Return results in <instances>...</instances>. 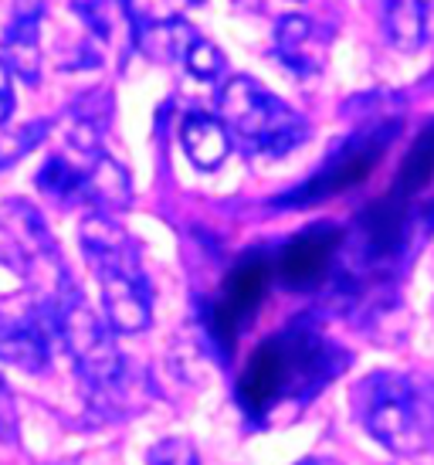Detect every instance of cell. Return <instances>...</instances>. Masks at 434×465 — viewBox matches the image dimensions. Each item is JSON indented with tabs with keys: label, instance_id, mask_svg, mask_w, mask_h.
I'll return each mask as SVG.
<instances>
[{
	"label": "cell",
	"instance_id": "5bb4252c",
	"mask_svg": "<svg viewBox=\"0 0 434 465\" xmlns=\"http://www.w3.org/2000/svg\"><path fill=\"white\" fill-rule=\"evenodd\" d=\"M52 130L48 119H35V123H21V126H0V170L21 163L31 150H38L44 136Z\"/></svg>",
	"mask_w": 434,
	"mask_h": 465
},
{
	"label": "cell",
	"instance_id": "ba28073f",
	"mask_svg": "<svg viewBox=\"0 0 434 465\" xmlns=\"http://www.w3.org/2000/svg\"><path fill=\"white\" fill-rule=\"evenodd\" d=\"M41 21H44V0H14L4 38H0V52H4L0 62L27 85L41 82Z\"/></svg>",
	"mask_w": 434,
	"mask_h": 465
},
{
	"label": "cell",
	"instance_id": "7a4b0ae2",
	"mask_svg": "<svg viewBox=\"0 0 434 465\" xmlns=\"http://www.w3.org/2000/svg\"><path fill=\"white\" fill-rule=\"evenodd\" d=\"M360 425L390 455L414 459L434 441V384L377 371L353 388Z\"/></svg>",
	"mask_w": 434,
	"mask_h": 465
},
{
	"label": "cell",
	"instance_id": "ac0fdd59",
	"mask_svg": "<svg viewBox=\"0 0 434 465\" xmlns=\"http://www.w3.org/2000/svg\"><path fill=\"white\" fill-rule=\"evenodd\" d=\"M17 109V99H14V75L11 68L0 62V126H7Z\"/></svg>",
	"mask_w": 434,
	"mask_h": 465
},
{
	"label": "cell",
	"instance_id": "2e32d148",
	"mask_svg": "<svg viewBox=\"0 0 434 465\" xmlns=\"http://www.w3.org/2000/svg\"><path fill=\"white\" fill-rule=\"evenodd\" d=\"M146 465H201V459H197V449L191 441L170 435V439H160L146 452Z\"/></svg>",
	"mask_w": 434,
	"mask_h": 465
},
{
	"label": "cell",
	"instance_id": "8fae6325",
	"mask_svg": "<svg viewBox=\"0 0 434 465\" xmlns=\"http://www.w3.org/2000/svg\"><path fill=\"white\" fill-rule=\"evenodd\" d=\"M428 14L431 0H380L383 38L397 52H418L428 45Z\"/></svg>",
	"mask_w": 434,
	"mask_h": 465
},
{
	"label": "cell",
	"instance_id": "9c48e42d",
	"mask_svg": "<svg viewBox=\"0 0 434 465\" xmlns=\"http://www.w3.org/2000/svg\"><path fill=\"white\" fill-rule=\"evenodd\" d=\"M180 146L201 173L217 170L231 156V140L228 126L221 123V116L204 113V109H191L187 116L180 119Z\"/></svg>",
	"mask_w": 434,
	"mask_h": 465
},
{
	"label": "cell",
	"instance_id": "6da1fadb",
	"mask_svg": "<svg viewBox=\"0 0 434 465\" xmlns=\"http://www.w3.org/2000/svg\"><path fill=\"white\" fill-rule=\"evenodd\" d=\"M82 255L99 279L103 316L115 333L133 336L153 323V289L143 272L140 248L113 214H89L78 228Z\"/></svg>",
	"mask_w": 434,
	"mask_h": 465
},
{
	"label": "cell",
	"instance_id": "5b68a950",
	"mask_svg": "<svg viewBox=\"0 0 434 465\" xmlns=\"http://www.w3.org/2000/svg\"><path fill=\"white\" fill-rule=\"evenodd\" d=\"M400 130V119L397 123H383V126H370V130L350 136L346 143H340V150L322 163V170L316 173V181H309L302 191H295L289 197H299L295 204H309V201H322L326 194L357 183L360 177H367L370 167L387 153V143L394 140Z\"/></svg>",
	"mask_w": 434,
	"mask_h": 465
},
{
	"label": "cell",
	"instance_id": "7c38bea8",
	"mask_svg": "<svg viewBox=\"0 0 434 465\" xmlns=\"http://www.w3.org/2000/svg\"><path fill=\"white\" fill-rule=\"evenodd\" d=\"M136 45H140L143 52L156 58V62H183V52L191 48V41L197 38V31H193L183 17H163V21H146V25L133 35Z\"/></svg>",
	"mask_w": 434,
	"mask_h": 465
},
{
	"label": "cell",
	"instance_id": "8992f818",
	"mask_svg": "<svg viewBox=\"0 0 434 465\" xmlns=\"http://www.w3.org/2000/svg\"><path fill=\"white\" fill-rule=\"evenodd\" d=\"M52 302L41 306H14L0 310V363L25 371V374H41L52 363Z\"/></svg>",
	"mask_w": 434,
	"mask_h": 465
},
{
	"label": "cell",
	"instance_id": "52a82bcc",
	"mask_svg": "<svg viewBox=\"0 0 434 465\" xmlns=\"http://www.w3.org/2000/svg\"><path fill=\"white\" fill-rule=\"evenodd\" d=\"M332 35L330 27L312 21L306 14H285L271 31V54L281 68L299 78H312L326 68Z\"/></svg>",
	"mask_w": 434,
	"mask_h": 465
},
{
	"label": "cell",
	"instance_id": "4fadbf2b",
	"mask_svg": "<svg viewBox=\"0 0 434 465\" xmlns=\"http://www.w3.org/2000/svg\"><path fill=\"white\" fill-rule=\"evenodd\" d=\"M38 191L44 197H52L64 207L85 204V167H75L68 156L52 153L44 160V167L38 170Z\"/></svg>",
	"mask_w": 434,
	"mask_h": 465
},
{
	"label": "cell",
	"instance_id": "9a60e30c",
	"mask_svg": "<svg viewBox=\"0 0 434 465\" xmlns=\"http://www.w3.org/2000/svg\"><path fill=\"white\" fill-rule=\"evenodd\" d=\"M183 68L193 78H201V82H217V78L224 75V68H228V58H224V52L217 48L214 41L197 35L191 41V48L183 52Z\"/></svg>",
	"mask_w": 434,
	"mask_h": 465
},
{
	"label": "cell",
	"instance_id": "44dd1931",
	"mask_svg": "<svg viewBox=\"0 0 434 465\" xmlns=\"http://www.w3.org/2000/svg\"><path fill=\"white\" fill-rule=\"evenodd\" d=\"M299 465H336V462H330V459H306V462H299Z\"/></svg>",
	"mask_w": 434,
	"mask_h": 465
},
{
	"label": "cell",
	"instance_id": "d6986e66",
	"mask_svg": "<svg viewBox=\"0 0 434 465\" xmlns=\"http://www.w3.org/2000/svg\"><path fill=\"white\" fill-rule=\"evenodd\" d=\"M17 439V421H14V404L7 398V391L0 388V441Z\"/></svg>",
	"mask_w": 434,
	"mask_h": 465
},
{
	"label": "cell",
	"instance_id": "3957f363",
	"mask_svg": "<svg viewBox=\"0 0 434 465\" xmlns=\"http://www.w3.org/2000/svg\"><path fill=\"white\" fill-rule=\"evenodd\" d=\"M217 116L234 146L258 160H281L309 140V119L252 75H231L217 89Z\"/></svg>",
	"mask_w": 434,
	"mask_h": 465
},
{
	"label": "cell",
	"instance_id": "ffe728a7",
	"mask_svg": "<svg viewBox=\"0 0 434 465\" xmlns=\"http://www.w3.org/2000/svg\"><path fill=\"white\" fill-rule=\"evenodd\" d=\"M170 4H173V7H201L204 0H170Z\"/></svg>",
	"mask_w": 434,
	"mask_h": 465
},
{
	"label": "cell",
	"instance_id": "277c9868",
	"mask_svg": "<svg viewBox=\"0 0 434 465\" xmlns=\"http://www.w3.org/2000/svg\"><path fill=\"white\" fill-rule=\"evenodd\" d=\"M48 302H52L54 333L78 367V374L85 377L92 388L119 384V377H123V353L115 343L119 333L109 326L105 316L92 310L89 299L72 282V275L54 285V296Z\"/></svg>",
	"mask_w": 434,
	"mask_h": 465
},
{
	"label": "cell",
	"instance_id": "7402d4cb",
	"mask_svg": "<svg viewBox=\"0 0 434 465\" xmlns=\"http://www.w3.org/2000/svg\"><path fill=\"white\" fill-rule=\"evenodd\" d=\"M62 465H95V462H89V459H72V462H62Z\"/></svg>",
	"mask_w": 434,
	"mask_h": 465
},
{
	"label": "cell",
	"instance_id": "30bf717a",
	"mask_svg": "<svg viewBox=\"0 0 434 465\" xmlns=\"http://www.w3.org/2000/svg\"><path fill=\"white\" fill-rule=\"evenodd\" d=\"M85 204L92 214H119L133 204V183L123 163H115L109 153H99L85 167Z\"/></svg>",
	"mask_w": 434,
	"mask_h": 465
},
{
	"label": "cell",
	"instance_id": "e0dca14e",
	"mask_svg": "<svg viewBox=\"0 0 434 465\" xmlns=\"http://www.w3.org/2000/svg\"><path fill=\"white\" fill-rule=\"evenodd\" d=\"M75 14L89 25V31H95L99 38H109V7H105V0H75Z\"/></svg>",
	"mask_w": 434,
	"mask_h": 465
}]
</instances>
